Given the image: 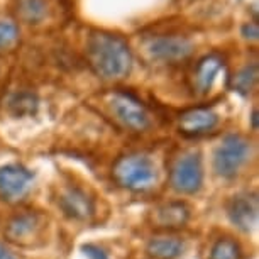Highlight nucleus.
Returning <instances> with one entry per match:
<instances>
[{"label":"nucleus","mask_w":259,"mask_h":259,"mask_svg":"<svg viewBox=\"0 0 259 259\" xmlns=\"http://www.w3.org/2000/svg\"><path fill=\"white\" fill-rule=\"evenodd\" d=\"M114 182L131 192H148L156 185L158 171L154 161L146 154L134 153L117 159L112 169Z\"/></svg>","instance_id":"obj_2"},{"label":"nucleus","mask_w":259,"mask_h":259,"mask_svg":"<svg viewBox=\"0 0 259 259\" xmlns=\"http://www.w3.org/2000/svg\"><path fill=\"white\" fill-rule=\"evenodd\" d=\"M229 219L239 231L249 232L257 221V198L256 195L242 193L231 200L227 208Z\"/></svg>","instance_id":"obj_8"},{"label":"nucleus","mask_w":259,"mask_h":259,"mask_svg":"<svg viewBox=\"0 0 259 259\" xmlns=\"http://www.w3.org/2000/svg\"><path fill=\"white\" fill-rule=\"evenodd\" d=\"M190 217L188 207L185 203L175 202L163 205L156 210L154 213V222L158 224V227H166V229H173V227H183L187 224Z\"/></svg>","instance_id":"obj_13"},{"label":"nucleus","mask_w":259,"mask_h":259,"mask_svg":"<svg viewBox=\"0 0 259 259\" xmlns=\"http://www.w3.org/2000/svg\"><path fill=\"white\" fill-rule=\"evenodd\" d=\"M19 41V27L16 22L0 19V51L14 46Z\"/></svg>","instance_id":"obj_18"},{"label":"nucleus","mask_w":259,"mask_h":259,"mask_svg":"<svg viewBox=\"0 0 259 259\" xmlns=\"http://www.w3.org/2000/svg\"><path fill=\"white\" fill-rule=\"evenodd\" d=\"M39 227H41V217L34 212H24L11 219L6 229V236L12 242H24L36 236Z\"/></svg>","instance_id":"obj_12"},{"label":"nucleus","mask_w":259,"mask_h":259,"mask_svg":"<svg viewBox=\"0 0 259 259\" xmlns=\"http://www.w3.org/2000/svg\"><path fill=\"white\" fill-rule=\"evenodd\" d=\"M112 114L125 129L144 133L151 127V115L146 105L129 92H114L109 100Z\"/></svg>","instance_id":"obj_4"},{"label":"nucleus","mask_w":259,"mask_h":259,"mask_svg":"<svg viewBox=\"0 0 259 259\" xmlns=\"http://www.w3.org/2000/svg\"><path fill=\"white\" fill-rule=\"evenodd\" d=\"M87 60L100 78L120 80L131 73L133 51L119 34L95 29L87 39Z\"/></svg>","instance_id":"obj_1"},{"label":"nucleus","mask_w":259,"mask_h":259,"mask_svg":"<svg viewBox=\"0 0 259 259\" xmlns=\"http://www.w3.org/2000/svg\"><path fill=\"white\" fill-rule=\"evenodd\" d=\"M146 53L158 63H180L193 53V42L182 34H158L144 42Z\"/></svg>","instance_id":"obj_5"},{"label":"nucleus","mask_w":259,"mask_h":259,"mask_svg":"<svg viewBox=\"0 0 259 259\" xmlns=\"http://www.w3.org/2000/svg\"><path fill=\"white\" fill-rule=\"evenodd\" d=\"M60 207L68 217L75 219V221H87L94 213V200L85 190L68 187L60 197Z\"/></svg>","instance_id":"obj_10"},{"label":"nucleus","mask_w":259,"mask_h":259,"mask_svg":"<svg viewBox=\"0 0 259 259\" xmlns=\"http://www.w3.org/2000/svg\"><path fill=\"white\" fill-rule=\"evenodd\" d=\"M242 249L232 237H221L210 249V259H241Z\"/></svg>","instance_id":"obj_16"},{"label":"nucleus","mask_w":259,"mask_h":259,"mask_svg":"<svg viewBox=\"0 0 259 259\" xmlns=\"http://www.w3.org/2000/svg\"><path fill=\"white\" fill-rule=\"evenodd\" d=\"M202 182L203 169L198 153H188L182 156L171 169V187L180 193H197L202 187Z\"/></svg>","instance_id":"obj_6"},{"label":"nucleus","mask_w":259,"mask_h":259,"mask_svg":"<svg viewBox=\"0 0 259 259\" xmlns=\"http://www.w3.org/2000/svg\"><path fill=\"white\" fill-rule=\"evenodd\" d=\"M148 252L153 259H177L183 252V242L169 236L154 237L148 244Z\"/></svg>","instance_id":"obj_15"},{"label":"nucleus","mask_w":259,"mask_h":259,"mask_svg":"<svg viewBox=\"0 0 259 259\" xmlns=\"http://www.w3.org/2000/svg\"><path fill=\"white\" fill-rule=\"evenodd\" d=\"M83 251H85V254L90 259H109L107 257V254L102 251L100 247L94 246V244H87V246H83Z\"/></svg>","instance_id":"obj_20"},{"label":"nucleus","mask_w":259,"mask_h":259,"mask_svg":"<svg viewBox=\"0 0 259 259\" xmlns=\"http://www.w3.org/2000/svg\"><path fill=\"white\" fill-rule=\"evenodd\" d=\"M219 124V115L210 107H195L180 115V131L185 136H202Z\"/></svg>","instance_id":"obj_9"},{"label":"nucleus","mask_w":259,"mask_h":259,"mask_svg":"<svg viewBox=\"0 0 259 259\" xmlns=\"http://www.w3.org/2000/svg\"><path fill=\"white\" fill-rule=\"evenodd\" d=\"M242 36L247 39H257L259 36V29L256 22H247L246 26L242 27Z\"/></svg>","instance_id":"obj_21"},{"label":"nucleus","mask_w":259,"mask_h":259,"mask_svg":"<svg viewBox=\"0 0 259 259\" xmlns=\"http://www.w3.org/2000/svg\"><path fill=\"white\" fill-rule=\"evenodd\" d=\"M222 70L224 60L219 55H208L202 58L193 71V90L197 94H207Z\"/></svg>","instance_id":"obj_11"},{"label":"nucleus","mask_w":259,"mask_h":259,"mask_svg":"<svg viewBox=\"0 0 259 259\" xmlns=\"http://www.w3.org/2000/svg\"><path fill=\"white\" fill-rule=\"evenodd\" d=\"M50 11V0H16V12L26 24L45 22Z\"/></svg>","instance_id":"obj_14"},{"label":"nucleus","mask_w":259,"mask_h":259,"mask_svg":"<svg viewBox=\"0 0 259 259\" xmlns=\"http://www.w3.org/2000/svg\"><path fill=\"white\" fill-rule=\"evenodd\" d=\"M32 183V173L21 164H6L0 168V197L17 200L27 193Z\"/></svg>","instance_id":"obj_7"},{"label":"nucleus","mask_w":259,"mask_h":259,"mask_svg":"<svg viewBox=\"0 0 259 259\" xmlns=\"http://www.w3.org/2000/svg\"><path fill=\"white\" fill-rule=\"evenodd\" d=\"M11 104H12V107H16V114H19V115L32 114V112H36V109H37V99L31 94L16 95Z\"/></svg>","instance_id":"obj_19"},{"label":"nucleus","mask_w":259,"mask_h":259,"mask_svg":"<svg viewBox=\"0 0 259 259\" xmlns=\"http://www.w3.org/2000/svg\"><path fill=\"white\" fill-rule=\"evenodd\" d=\"M256 81H257V66L251 65V66H246L244 70H241L234 76L232 89L242 95H249L252 92L254 85H256Z\"/></svg>","instance_id":"obj_17"},{"label":"nucleus","mask_w":259,"mask_h":259,"mask_svg":"<svg viewBox=\"0 0 259 259\" xmlns=\"http://www.w3.org/2000/svg\"><path fill=\"white\" fill-rule=\"evenodd\" d=\"M0 259H16V257H14L12 254L2 246V244H0Z\"/></svg>","instance_id":"obj_22"},{"label":"nucleus","mask_w":259,"mask_h":259,"mask_svg":"<svg viewBox=\"0 0 259 259\" xmlns=\"http://www.w3.org/2000/svg\"><path fill=\"white\" fill-rule=\"evenodd\" d=\"M251 156V144L239 134H229L215 149L213 169L221 178H234L247 163Z\"/></svg>","instance_id":"obj_3"}]
</instances>
